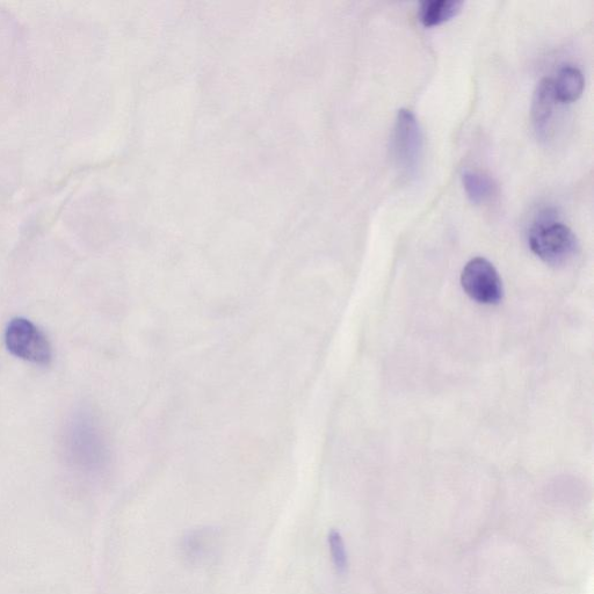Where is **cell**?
<instances>
[{"mask_svg":"<svg viewBox=\"0 0 594 594\" xmlns=\"http://www.w3.org/2000/svg\"><path fill=\"white\" fill-rule=\"evenodd\" d=\"M534 255L554 267L568 265L579 253V242L568 226L556 219L552 210L540 214L528 235Z\"/></svg>","mask_w":594,"mask_h":594,"instance_id":"obj_1","label":"cell"},{"mask_svg":"<svg viewBox=\"0 0 594 594\" xmlns=\"http://www.w3.org/2000/svg\"><path fill=\"white\" fill-rule=\"evenodd\" d=\"M5 345L12 356L35 365L48 366L53 359L52 346L45 333L23 317L13 318L7 325Z\"/></svg>","mask_w":594,"mask_h":594,"instance_id":"obj_2","label":"cell"},{"mask_svg":"<svg viewBox=\"0 0 594 594\" xmlns=\"http://www.w3.org/2000/svg\"><path fill=\"white\" fill-rule=\"evenodd\" d=\"M424 137L416 115L409 110L397 113L393 134L395 162L405 176L415 177L422 163Z\"/></svg>","mask_w":594,"mask_h":594,"instance_id":"obj_3","label":"cell"},{"mask_svg":"<svg viewBox=\"0 0 594 594\" xmlns=\"http://www.w3.org/2000/svg\"><path fill=\"white\" fill-rule=\"evenodd\" d=\"M461 285L469 297L478 303H501L504 296L502 279L489 260L477 257L463 268Z\"/></svg>","mask_w":594,"mask_h":594,"instance_id":"obj_4","label":"cell"},{"mask_svg":"<svg viewBox=\"0 0 594 594\" xmlns=\"http://www.w3.org/2000/svg\"><path fill=\"white\" fill-rule=\"evenodd\" d=\"M219 532L209 527L187 532L180 541L183 559L192 565H204L212 561L219 550Z\"/></svg>","mask_w":594,"mask_h":594,"instance_id":"obj_5","label":"cell"},{"mask_svg":"<svg viewBox=\"0 0 594 594\" xmlns=\"http://www.w3.org/2000/svg\"><path fill=\"white\" fill-rule=\"evenodd\" d=\"M557 99L554 92L553 79L543 78L534 91L532 101V121L536 132L547 133L554 117Z\"/></svg>","mask_w":594,"mask_h":594,"instance_id":"obj_6","label":"cell"},{"mask_svg":"<svg viewBox=\"0 0 594 594\" xmlns=\"http://www.w3.org/2000/svg\"><path fill=\"white\" fill-rule=\"evenodd\" d=\"M554 92L560 103H574L581 98L585 79L583 72L574 65H565L553 79Z\"/></svg>","mask_w":594,"mask_h":594,"instance_id":"obj_7","label":"cell"},{"mask_svg":"<svg viewBox=\"0 0 594 594\" xmlns=\"http://www.w3.org/2000/svg\"><path fill=\"white\" fill-rule=\"evenodd\" d=\"M463 6L460 0H426L420 4L419 20L425 27L447 23L458 16Z\"/></svg>","mask_w":594,"mask_h":594,"instance_id":"obj_8","label":"cell"},{"mask_svg":"<svg viewBox=\"0 0 594 594\" xmlns=\"http://www.w3.org/2000/svg\"><path fill=\"white\" fill-rule=\"evenodd\" d=\"M461 178L468 198L473 204H487L495 197L497 191L495 181L484 172L467 169L462 172Z\"/></svg>","mask_w":594,"mask_h":594,"instance_id":"obj_9","label":"cell"},{"mask_svg":"<svg viewBox=\"0 0 594 594\" xmlns=\"http://www.w3.org/2000/svg\"><path fill=\"white\" fill-rule=\"evenodd\" d=\"M328 543L333 567H335L339 575H345L349 570L350 563L342 533L337 530L330 531Z\"/></svg>","mask_w":594,"mask_h":594,"instance_id":"obj_10","label":"cell"}]
</instances>
